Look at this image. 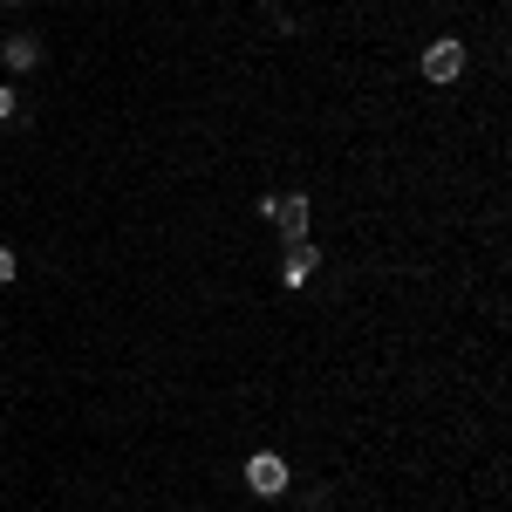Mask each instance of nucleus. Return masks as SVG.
Here are the masks:
<instances>
[{
	"label": "nucleus",
	"instance_id": "6",
	"mask_svg": "<svg viewBox=\"0 0 512 512\" xmlns=\"http://www.w3.org/2000/svg\"><path fill=\"white\" fill-rule=\"evenodd\" d=\"M14 117V89H7V82H0V123Z\"/></svg>",
	"mask_w": 512,
	"mask_h": 512
},
{
	"label": "nucleus",
	"instance_id": "3",
	"mask_svg": "<svg viewBox=\"0 0 512 512\" xmlns=\"http://www.w3.org/2000/svg\"><path fill=\"white\" fill-rule=\"evenodd\" d=\"M246 485H253L260 499H274V492H287V465H280L274 451H260V458L246 465Z\"/></svg>",
	"mask_w": 512,
	"mask_h": 512
},
{
	"label": "nucleus",
	"instance_id": "7",
	"mask_svg": "<svg viewBox=\"0 0 512 512\" xmlns=\"http://www.w3.org/2000/svg\"><path fill=\"white\" fill-rule=\"evenodd\" d=\"M0 280H14V253L7 246H0Z\"/></svg>",
	"mask_w": 512,
	"mask_h": 512
},
{
	"label": "nucleus",
	"instance_id": "5",
	"mask_svg": "<svg viewBox=\"0 0 512 512\" xmlns=\"http://www.w3.org/2000/svg\"><path fill=\"white\" fill-rule=\"evenodd\" d=\"M0 55H7V69H35V62H41V41L35 35H7Z\"/></svg>",
	"mask_w": 512,
	"mask_h": 512
},
{
	"label": "nucleus",
	"instance_id": "4",
	"mask_svg": "<svg viewBox=\"0 0 512 512\" xmlns=\"http://www.w3.org/2000/svg\"><path fill=\"white\" fill-rule=\"evenodd\" d=\"M308 274H315V246L308 239H287V287H301Z\"/></svg>",
	"mask_w": 512,
	"mask_h": 512
},
{
	"label": "nucleus",
	"instance_id": "1",
	"mask_svg": "<svg viewBox=\"0 0 512 512\" xmlns=\"http://www.w3.org/2000/svg\"><path fill=\"white\" fill-rule=\"evenodd\" d=\"M424 76L431 82H458L465 76V41H431V48H424Z\"/></svg>",
	"mask_w": 512,
	"mask_h": 512
},
{
	"label": "nucleus",
	"instance_id": "2",
	"mask_svg": "<svg viewBox=\"0 0 512 512\" xmlns=\"http://www.w3.org/2000/svg\"><path fill=\"white\" fill-rule=\"evenodd\" d=\"M267 219L280 226V239H308V198H267Z\"/></svg>",
	"mask_w": 512,
	"mask_h": 512
}]
</instances>
